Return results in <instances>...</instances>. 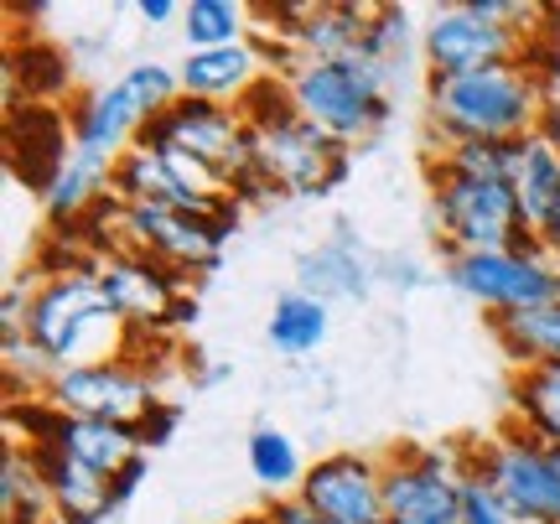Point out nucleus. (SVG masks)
<instances>
[{"label": "nucleus", "mask_w": 560, "mask_h": 524, "mask_svg": "<svg viewBox=\"0 0 560 524\" xmlns=\"http://www.w3.org/2000/svg\"><path fill=\"white\" fill-rule=\"evenodd\" d=\"M556 100L524 62L482 73H425V130L431 151L462 141H535Z\"/></svg>", "instance_id": "1"}, {"label": "nucleus", "mask_w": 560, "mask_h": 524, "mask_svg": "<svg viewBox=\"0 0 560 524\" xmlns=\"http://www.w3.org/2000/svg\"><path fill=\"white\" fill-rule=\"evenodd\" d=\"M26 338L47 353L52 369H89V363L130 359L140 333L125 327V317L109 306L100 286V260L79 265L68 276H47L26 306Z\"/></svg>", "instance_id": "2"}, {"label": "nucleus", "mask_w": 560, "mask_h": 524, "mask_svg": "<svg viewBox=\"0 0 560 524\" xmlns=\"http://www.w3.org/2000/svg\"><path fill=\"white\" fill-rule=\"evenodd\" d=\"M280 79L291 83L296 115L327 130L348 151L369 136H380L389 120V68L369 53L353 58H301Z\"/></svg>", "instance_id": "3"}, {"label": "nucleus", "mask_w": 560, "mask_h": 524, "mask_svg": "<svg viewBox=\"0 0 560 524\" xmlns=\"http://www.w3.org/2000/svg\"><path fill=\"white\" fill-rule=\"evenodd\" d=\"M545 5H520V0H462V5H436L431 21L420 26V62L425 73H482L503 62H524L529 37L540 32Z\"/></svg>", "instance_id": "4"}, {"label": "nucleus", "mask_w": 560, "mask_h": 524, "mask_svg": "<svg viewBox=\"0 0 560 524\" xmlns=\"http://www.w3.org/2000/svg\"><path fill=\"white\" fill-rule=\"evenodd\" d=\"M182 100V83L172 68L161 62H130L115 83H100L89 94L68 100V125H73V145L83 156L115 162L120 151L136 145V136L156 120L161 109Z\"/></svg>", "instance_id": "5"}, {"label": "nucleus", "mask_w": 560, "mask_h": 524, "mask_svg": "<svg viewBox=\"0 0 560 524\" xmlns=\"http://www.w3.org/2000/svg\"><path fill=\"white\" fill-rule=\"evenodd\" d=\"M425 187H431V219L446 255H493V249H529V229L520 213L514 182H482L457 177L425 162Z\"/></svg>", "instance_id": "6"}, {"label": "nucleus", "mask_w": 560, "mask_h": 524, "mask_svg": "<svg viewBox=\"0 0 560 524\" xmlns=\"http://www.w3.org/2000/svg\"><path fill=\"white\" fill-rule=\"evenodd\" d=\"M389 524H462V484L472 467V442H405L380 452Z\"/></svg>", "instance_id": "7"}, {"label": "nucleus", "mask_w": 560, "mask_h": 524, "mask_svg": "<svg viewBox=\"0 0 560 524\" xmlns=\"http://www.w3.org/2000/svg\"><path fill=\"white\" fill-rule=\"evenodd\" d=\"M472 473L529 524H560V463L520 421H509L472 442Z\"/></svg>", "instance_id": "8"}, {"label": "nucleus", "mask_w": 560, "mask_h": 524, "mask_svg": "<svg viewBox=\"0 0 560 524\" xmlns=\"http://www.w3.org/2000/svg\"><path fill=\"white\" fill-rule=\"evenodd\" d=\"M100 286H104V296H109V306L125 317V327L140 333V338H166L172 327L198 323L192 276H182V270L151 260L140 249H109V255H100Z\"/></svg>", "instance_id": "9"}, {"label": "nucleus", "mask_w": 560, "mask_h": 524, "mask_svg": "<svg viewBox=\"0 0 560 524\" xmlns=\"http://www.w3.org/2000/svg\"><path fill=\"white\" fill-rule=\"evenodd\" d=\"M234 219H198L161 202H115V249H140L151 260L172 265L182 276L219 270L223 244L234 240Z\"/></svg>", "instance_id": "10"}, {"label": "nucleus", "mask_w": 560, "mask_h": 524, "mask_svg": "<svg viewBox=\"0 0 560 524\" xmlns=\"http://www.w3.org/2000/svg\"><path fill=\"white\" fill-rule=\"evenodd\" d=\"M136 145H145V151H182V156H192V162L213 166V172L229 182V193H234L240 177L255 172L249 125H244V115L234 104H208V100H187V94H182L172 109H161L156 120L140 130Z\"/></svg>", "instance_id": "11"}, {"label": "nucleus", "mask_w": 560, "mask_h": 524, "mask_svg": "<svg viewBox=\"0 0 560 524\" xmlns=\"http://www.w3.org/2000/svg\"><path fill=\"white\" fill-rule=\"evenodd\" d=\"M249 156H255V172L265 187L291 193V198H322L348 182V145L332 141L327 130H317L301 115L249 130Z\"/></svg>", "instance_id": "12"}, {"label": "nucleus", "mask_w": 560, "mask_h": 524, "mask_svg": "<svg viewBox=\"0 0 560 524\" xmlns=\"http://www.w3.org/2000/svg\"><path fill=\"white\" fill-rule=\"evenodd\" d=\"M446 281L488 317L499 312H535L560 302V260L540 244L529 249H493V255H446Z\"/></svg>", "instance_id": "13"}, {"label": "nucleus", "mask_w": 560, "mask_h": 524, "mask_svg": "<svg viewBox=\"0 0 560 524\" xmlns=\"http://www.w3.org/2000/svg\"><path fill=\"white\" fill-rule=\"evenodd\" d=\"M47 400L62 416H89V421H115V426H140L161 405L156 374L140 369L136 359L115 363H89V369H62L47 384Z\"/></svg>", "instance_id": "14"}, {"label": "nucleus", "mask_w": 560, "mask_h": 524, "mask_svg": "<svg viewBox=\"0 0 560 524\" xmlns=\"http://www.w3.org/2000/svg\"><path fill=\"white\" fill-rule=\"evenodd\" d=\"M301 499L327 524H389L380 452H327L306 467Z\"/></svg>", "instance_id": "15"}, {"label": "nucleus", "mask_w": 560, "mask_h": 524, "mask_svg": "<svg viewBox=\"0 0 560 524\" xmlns=\"http://www.w3.org/2000/svg\"><path fill=\"white\" fill-rule=\"evenodd\" d=\"M73 125H68V104H11L5 109V166L11 177L47 198L62 166L73 162Z\"/></svg>", "instance_id": "16"}, {"label": "nucleus", "mask_w": 560, "mask_h": 524, "mask_svg": "<svg viewBox=\"0 0 560 524\" xmlns=\"http://www.w3.org/2000/svg\"><path fill=\"white\" fill-rule=\"evenodd\" d=\"M270 73V58L260 53V42H234V47H213V53H187L177 68V83L187 100H208V104H234Z\"/></svg>", "instance_id": "17"}, {"label": "nucleus", "mask_w": 560, "mask_h": 524, "mask_svg": "<svg viewBox=\"0 0 560 524\" xmlns=\"http://www.w3.org/2000/svg\"><path fill=\"white\" fill-rule=\"evenodd\" d=\"M514 193H520V213H524L529 240L540 244L550 260H560V145L550 136L524 141Z\"/></svg>", "instance_id": "18"}, {"label": "nucleus", "mask_w": 560, "mask_h": 524, "mask_svg": "<svg viewBox=\"0 0 560 524\" xmlns=\"http://www.w3.org/2000/svg\"><path fill=\"white\" fill-rule=\"evenodd\" d=\"M32 457L42 467V484L52 493V514L58 524H100L115 514V478H104L94 467L73 463L58 446H32Z\"/></svg>", "instance_id": "19"}, {"label": "nucleus", "mask_w": 560, "mask_h": 524, "mask_svg": "<svg viewBox=\"0 0 560 524\" xmlns=\"http://www.w3.org/2000/svg\"><path fill=\"white\" fill-rule=\"evenodd\" d=\"M42 446H58V452L73 457V463L94 467V473H104V478H120L136 457H145L136 426L89 421V416H62L58 431H52V442H42Z\"/></svg>", "instance_id": "20"}, {"label": "nucleus", "mask_w": 560, "mask_h": 524, "mask_svg": "<svg viewBox=\"0 0 560 524\" xmlns=\"http://www.w3.org/2000/svg\"><path fill=\"white\" fill-rule=\"evenodd\" d=\"M73 100V68L68 53L47 47V42H26L5 53V109L11 104H58Z\"/></svg>", "instance_id": "21"}, {"label": "nucleus", "mask_w": 560, "mask_h": 524, "mask_svg": "<svg viewBox=\"0 0 560 524\" xmlns=\"http://www.w3.org/2000/svg\"><path fill=\"white\" fill-rule=\"evenodd\" d=\"M488 333L499 338L514 369L560 363V302L535 306V312H499V317H488Z\"/></svg>", "instance_id": "22"}, {"label": "nucleus", "mask_w": 560, "mask_h": 524, "mask_svg": "<svg viewBox=\"0 0 560 524\" xmlns=\"http://www.w3.org/2000/svg\"><path fill=\"white\" fill-rule=\"evenodd\" d=\"M109 172H115V162H100V156L73 151V162L62 166V177L52 182V193L42 198L47 223H52V229H73V223L89 219V213L109 198Z\"/></svg>", "instance_id": "23"}, {"label": "nucleus", "mask_w": 560, "mask_h": 524, "mask_svg": "<svg viewBox=\"0 0 560 524\" xmlns=\"http://www.w3.org/2000/svg\"><path fill=\"white\" fill-rule=\"evenodd\" d=\"M509 421H520L535 442L560 446V363L514 369L509 380Z\"/></svg>", "instance_id": "24"}, {"label": "nucleus", "mask_w": 560, "mask_h": 524, "mask_svg": "<svg viewBox=\"0 0 560 524\" xmlns=\"http://www.w3.org/2000/svg\"><path fill=\"white\" fill-rule=\"evenodd\" d=\"M0 514H5V524H52L58 520L32 446L5 442V463H0Z\"/></svg>", "instance_id": "25"}, {"label": "nucleus", "mask_w": 560, "mask_h": 524, "mask_svg": "<svg viewBox=\"0 0 560 524\" xmlns=\"http://www.w3.org/2000/svg\"><path fill=\"white\" fill-rule=\"evenodd\" d=\"M327 327H332V312H327V302H317V296H306V291H285V296H276V312H270V343H276V353H285V359H312L322 343H327Z\"/></svg>", "instance_id": "26"}, {"label": "nucleus", "mask_w": 560, "mask_h": 524, "mask_svg": "<svg viewBox=\"0 0 560 524\" xmlns=\"http://www.w3.org/2000/svg\"><path fill=\"white\" fill-rule=\"evenodd\" d=\"M244 457H249L255 484H260L270 499H291V493H301V478H306V467H312L280 426H255L249 442H244Z\"/></svg>", "instance_id": "27"}, {"label": "nucleus", "mask_w": 560, "mask_h": 524, "mask_svg": "<svg viewBox=\"0 0 560 524\" xmlns=\"http://www.w3.org/2000/svg\"><path fill=\"white\" fill-rule=\"evenodd\" d=\"M363 286H369V276H363L359 249H353L348 234L332 240V244H322L317 255H306V260H301V286L296 291L317 296V302H332V296H359Z\"/></svg>", "instance_id": "28"}, {"label": "nucleus", "mask_w": 560, "mask_h": 524, "mask_svg": "<svg viewBox=\"0 0 560 524\" xmlns=\"http://www.w3.org/2000/svg\"><path fill=\"white\" fill-rule=\"evenodd\" d=\"M249 5L240 0H187L182 5V37L187 53H213V47H234L249 42Z\"/></svg>", "instance_id": "29"}, {"label": "nucleus", "mask_w": 560, "mask_h": 524, "mask_svg": "<svg viewBox=\"0 0 560 524\" xmlns=\"http://www.w3.org/2000/svg\"><path fill=\"white\" fill-rule=\"evenodd\" d=\"M425 162L457 177H482V182H514L524 162V141H462V145H436L425 151Z\"/></svg>", "instance_id": "30"}, {"label": "nucleus", "mask_w": 560, "mask_h": 524, "mask_svg": "<svg viewBox=\"0 0 560 524\" xmlns=\"http://www.w3.org/2000/svg\"><path fill=\"white\" fill-rule=\"evenodd\" d=\"M410 11L405 5H374V21H369V42H363V53L369 58H380L389 73H395V62L405 58V47H410Z\"/></svg>", "instance_id": "31"}, {"label": "nucleus", "mask_w": 560, "mask_h": 524, "mask_svg": "<svg viewBox=\"0 0 560 524\" xmlns=\"http://www.w3.org/2000/svg\"><path fill=\"white\" fill-rule=\"evenodd\" d=\"M240 115L249 130H265V125H280L296 115V100H291V83L280 79V73H265L249 94L240 100Z\"/></svg>", "instance_id": "32"}, {"label": "nucleus", "mask_w": 560, "mask_h": 524, "mask_svg": "<svg viewBox=\"0 0 560 524\" xmlns=\"http://www.w3.org/2000/svg\"><path fill=\"white\" fill-rule=\"evenodd\" d=\"M462 524H529V520H520V514L467 467V484H462Z\"/></svg>", "instance_id": "33"}, {"label": "nucleus", "mask_w": 560, "mask_h": 524, "mask_svg": "<svg viewBox=\"0 0 560 524\" xmlns=\"http://www.w3.org/2000/svg\"><path fill=\"white\" fill-rule=\"evenodd\" d=\"M265 520L270 524H327L301 493H291V499H265Z\"/></svg>", "instance_id": "34"}, {"label": "nucleus", "mask_w": 560, "mask_h": 524, "mask_svg": "<svg viewBox=\"0 0 560 524\" xmlns=\"http://www.w3.org/2000/svg\"><path fill=\"white\" fill-rule=\"evenodd\" d=\"M177 421H182V410H177V405L161 400L156 410H151V416L136 426V431H140V446H145V452H151V446H161L166 436H172V431H177Z\"/></svg>", "instance_id": "35"}, {"label": "nucleus", "mask_w": 560, "mask_h": 524, "mask_svg": "<svg viewBox=\"0 0 560 524\" xmlns=\"http://www.w3.org/2000/svg\"><path fill=\"white\" fill-rule=\"evenodd\" d=\"M136 16L145 21V26H172V21H182V5L177 0H140Z\"/></svg>", "instance_id": "36"}, {"label": "nucleus", "mask_w": 560, "mask_h": 524, "mask_svg": "<svg viewBox=\"0 0 560 524\" xmlns=\"http://www.w3.org/2000/svg\"><path fill=\"white\" fill-rule=\"evenodd\" d=\"M145 467H151V463H145V457H136V463H130V467L120 473V478H115V504H125V499L136 493L140 478H145Z\"/></svg>", "instance_id": "37"}, {"label": "nucleus", "mask_w": 560, "mask_h": 524, "mask_svg": "<svg viewBox=\"0 0 560 524\" xmlns=\"http://www.w3.org/2000/svg\"><path fill=\"white\" fill-rule=\"evenodd\" d=\"M234 524H270V520H265V509H260V514H249V520H234Z\"/></svg>", "instance_id": "38"}, {"label": "nucleus", "mask_w": 560, "mask_h": 524, "mask_svg": "<svg viewBox=\"0 0 560 524\" xmlns=\"http://www.w3.org/2000/svg\"><path fill=\"white\" fill-rule=\"evenodd\" d=\"M556 145H560V136H556Z\"/></svg>", "instance_id": "39"}]
</instances>
